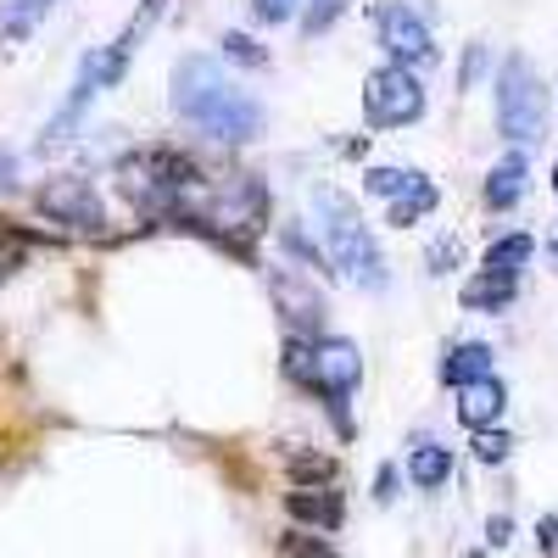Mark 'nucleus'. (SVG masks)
<instances>
[{
  "mask_svg": "<svg viewBox=\"0 0 558 558\" xmlns=\"http://www.w3.org/2000/svg\"><path fill=\"white\" fill-rule=\"evenodd\" d=\"M173 112L191 129H202L207 140H223V146H246L263 129V107L235 78H223L213 57H184L173 68Z\"/></svg>",
  "mask_w": 558,
  "mask_h": 558,
  "instance_id": "nucleus-1",
  "label": "nucleus"
},
{
  "mask_svg": "<svg viewBox=\"0 0 558 558\" xmlns=\"http://www.w3.org/2000/svg\"><path fill=\"white\" fill-rule=\"evenodd\" d=\"M313 207H318V223H324V241H330L336 268H341L347 279H357L363 291H386V279H391L386 252H380L375 235H368V223L357 218V207H352L341 191H318Z\"/></svg>",
  "mask_w": 558,
  "mask_h": 558,
  "instance_id": "nucleus-2",
  "label": "nucleus"
},
{
  "mask_svg": "<svg viewBox=\"0 0 558 558\" xmlns=\"http://www.w3.org/2000/svg\"><path fill=\"white\" fill-rule=\"evenodd\" d=\"M286 375L302 380L307 391L324 397V408L336 413V425H347V397L363 375L357 363V347L352 341H286Z\"/></svg>",
  "mask_w": 558,
  "mask_h": 558,
  "instance_id": "nucleus-3",
  "label": "nucleus"
},
{
  "mask_svg": "<svg viewBox=\"0 0 558 558\" xmlns=\"http://www.w3.org/2000/svg\"><path fill=\"white\" fill-rule=\"evenodd\" d=\"M118 179H123V196H129V202L157 207V202H168V196H179V191H191V184H196V162L179 157L173 146H151V151L123 157V162H118Z\"/></svg>",
  "mask_w": 558,
  "mask_h": 558,
  "instance_id": "nucleus-4",
  "label": "nucleus"
},
{
  "mask_svg": "<svg viewBox=\"0 0 558 558\" xmlns=\"http://www.w3.org/2000/svg\"><path fill=\"white\" fill-rule=\"evenodd\" d=\"M497 129L508 140H520V146L542 140V84H536L531 62H520V57H508L502 78H497Z\"/></svg>",
  "mask_w": 558,
  "mask_h": 558,
  "instance_id": "nucleus-5",
  "label": "nucleus"
},
{
  "mask_svg": "<svg viewBox=\"0 0 558 558\" xmlns=\"http://www.w3.org/2000/svg\"><path fill=\"white\" fill-rule=\"evenodd\" d=\"M363 112L375 129H402V123H418V112H425V84L413 78V68H380L368 73L363 84Z\"/></svg>",
  "mask_w": 558,
  "mask_h": 558,
  "instance_id": "nucleus-6",
  "label": "nucleus"
},
{
  "mask_svg": "<svg viewBox=\"0 0 558 558\" xmlns=\"http://www.w3.org/2000/svg\"><path fill=\"white\" fill-rule=\"evenodd\" d=\"M34 207H39L45 218L68 223V229H84V235L107 229V207H101L96 191H89V179H68V173H62V179H51V184H39Z\"/></svg>",
  "mask_w": 558,
  "mask_h": 558,
  "instance_id": "nucleus-7",
  "label": "nucleus"
},
{
  "mask_svg": "<svg viewBox=\"0 0 558 558\" xmlns=\"http://www.w3.org/2000/svg\"><path fill=\"white\" fill-rule=\"evenodd\" d=\"M375 28H380V45L397 57V68H425V62H436V39H430V23H425V12H413V7H380V17H375Z\"/></svg>",
  "mask_w": 558,
  "mask_h": 558,
  "instance_id": "nucleus-8",
  "label": "nucleus"
},
{
  "mask_svg": "<svg viewBox=\"0 0 558 558\" xmlns=\"http://www.w3.org/2000/svg\"><path fill=\"white\" fill-rule=\"evenodd\" d=\"M268 286H274V302H279V313H286V324H302V330H318V324H324V296L313 291L307 274L274 268Z\"/></svg>",
  "mask_w": 558,
  "mask_h": 558,
  "instance_id": "nucleus-9",
  "label": "nucleus"
},
{
  "mask_svg": "<svg viewBox=\"0 0 558 558\" xmlns=\"http://www.w3.org/2000/svg\"><path fill=\"white\" fill-rule=\"evenodd\" d=\"M458 391H463L458 418H463V425H475V430H486L492 418H502V408H508V391H502V380H497V375L470 380V386H458Z\"/></svg>",
  "mask_w": 558,
  "mask_h": 558,
  "instance_id": "nucleus-10",
  "label": "nucleus"
},
{
  "mask_svg": "<svg viewBox=\"0 0 558 558\" xmlns=\"http://www.w3.org/2000/svg\"><path fill=\"white\" fill-rule=\"evenodd\" d=\"M525 173H531L525 157L508 151V157L486 173V207H492V213H508V207H514V202L525 196Z\"/></svg>",
  "mask_w": 558,
  "mask_h": 558,
  "instance_id": "nucleus-11",
  "label": "nucleus"
},
{
  "mask_svg": "<svg viewBox=\"0 0 558 558\" xmlns=\"http://www.w3.org/2000/svg\"><path fill=\"white\" fill-rule=\"evenodd\" d=\"M492 347L486 341H458L447 357H441V380L447 386H470V380H486L492 375Z\"/></svg>",
  "mask_w": 558,
  "mask_h": 558,
  "instance_id": "nucleus-12",
  "label": "nucleus"
},
{
  "mask_svg": "<svg viewBox=\"0 0 558 558\" xmlns=\"http://www.w3.org/2000/svg\"><path fill=\"white\" fill-rule=\"evenodd\" d=\"M286 508L302 520V525H313V531H336L341 525V497L336 492H307V486H296L291 497H286Z\"/></svg>",
  "mask_w": 558,
  "mask_h": 558,
  "instance_id": "nucleus-13",
  "label": "nucleus"
},
{
  "mask_svg": "<svg viewBox=\"0 0 558 558\" xmlns=\"http://www.w3.org/2000/svg\"><path fill=\"white\" fill-rule=\"evenodd\" d=\"M430 213H436V184L425 173H408V184L391 196V223L408 229V223H425Z\"/></svg>",
  "mask_w": 558,
  "mask_h": 558,
  "instance_id": "nucleus-14",
  "label": "nucleus"
},
{
  "mask_svg": "<svg viewBox=\"0 0 558 558\" xmlns=\"http://www.w3.org/2000/svg\"><path fill=\"white\" fill-rule=\"evenodd\" d=\"M408 475H413L418 492H441L447 475H452V452L436 447V441H418V447L408 452Z\"/></svg>",
  "mask_w": 558,
  "mask_h": 558,
  "instance_id": "nucleus-15",
  "label": "nucleus"
},
{
  "mask_svg": "<svg viewBox=\"0 0 558 558\" xmlns=\"http://www.w3.org/2000/svg\"><path fill=\"white\" fill-rule=\"evenodd\" d=\"M531 252H536L531 235H502V241L486 246V274L492 279H520V268L531 263Z\"/></svg>",
  "mask_w": 558,
  "mask_h": 558,
  "instance_id": "nucleus-16",
  "label": "nucleus"
},
{
  "mask_svg": "<svg viewBox=\"0 0 558 558\" xmlns=\"http://www.w3.org/2000/svg\"><path fill=\"white\" fill-rule=\"evenodd\" d=\"M508 302H514V279H492V274H481L475 286H463V307H475V313H502Z\"/></svg>",
  "mask_w": 558,
  "mask_h": 558,
  "instance_id": "nucleus-17",
  "label": "nucleus"
},
{
  "mask_svg": "<svg viewBox=\"0 0 558 558\" xmlns=\"http://www.w3.org/2000/svg\"><path fill=\"white\" fill-rule=\"evenodd\" d=\"M279 553L286 558H336V547L324 536H313V531H286L279 536Z\"/></svg>",
  "mask_w": 558,
  "mask_h": 558,
  "instance_id": "nucleus-18",
  "label": "nucleus"
},
{
  "mask_svg": "<svg viewBox=\"0 0 558 558\" xmlns=\"http://www.w3.org/2000/svg\"><path fill=\"white\" fill-rule=\"evenodd\" d=\"M347 7H352V0H307V12H302V34H307V39H313V34H324V28H330Z\"/></svg>",
  "mask_w": 558,
  "mask_h": 558,
  "instance_id": "nucleus-19",
  "label": "nucleus"
},
{
  "mask_svg": "<svg viewBox=\"0 0 558 558\" xmlns=\"http://www.w3.org/2000/svg\"><path fill=\"white\" fill-rule=\"evenodd\" d=\"M279 241H286V252H291V257H302V263H307V274H324V252H318V246H313V241L302 235L296 223H291V229H286V235H279Z\"/></svg>",
  "mask_w": 558,
  "mask_h": 558,
  "instance_id": "nucleus-20",
  "label": "nucleus"
},
{
  "mask_svg": "<svg viewBox=\"0 0 558 558\" xmlns=\"http://www.w3.org/2000/svg\"><path fill=\"white\" fill-rule=\"evenodd\" d=\"M363 184H368V196H386V202H391L402 184H408V168H368Z\"/></svg>",
  "mask_w": 558,
  "mask_h": 558,
  "instance_id": "nucleus-21",
  "label": "nucleus"
},
{
  "mask_svg": "<svg viewBox=\"0 0 558 558\" xmlns=\"http://www.w3.org/2000/svg\"><path fill=\"white\" fill-rule=\"evenodd\" d=\"M218 45H223V57H235V62H246V68H263V62H268V51H257L246 34H223Z\"/></svg>",
  "mask_w": 558,
  "mask_h": 558,
  "instance_id": "nucleus-22",
  "label": "nucleus"
},
{
  "mask_svg": "<svg viewBox=\"0 0 558 558\" xmlns=\"http://www.w3.org/2000/svg\"><path fill=\"white\" fill-rule=\"evenodd\" d=\"M508 447H514V441H508L502 430H481V436H475V458H481V463H502Z\"/></svg>",
  "mask_w": 558,
  "mask_h": 558,
  "instance_id": "nucleus-23",
  "label": "nucleus"
},
{
  "mask_svg": "<svg viewBox=\"0 0 558 558\" xmlns=\"http://www.w3.org/2000/svg\"><path fill=\"white\" fill-rule=\"evenodd\" d=\"M291 470H296V481H307V475H313V481H330V475H336V463H330V458H307V452H291Z\"/></svg>",
  "mask_w": 558,
  "mask_h": 558,
  "instance_id": "nucleus-24",
  "label": "nucleus"
},
{
  "mask_svg": "<svg viewBox=\"0 0 558 558\" xmlns=\"http://www.w3.org/2000/svg\"><path fill=\"white\" fill-rule=\"evenodd\" d=\"M252 17L257 23H286V17H296V0H252Z\"/></svg>",
  "mask_w": 558,
  "mask_h": 558,
  "instance_id": "nucleus-25",
  "label": "nucleus"
},
{
  "mask_svg": "<svg viewBox=\"0 0 558 558\" xmlns=\"http://www.w3.org/2000/svg\"><path fill=\"white\" fill-rule=\"evenodd\" d=\"M447 263H458V241H436L430 246V274H447Z\"/></svg>",
  "mask_w": 558,
  "mask_h": 558,
  "instance_id": "nucleus-26",
  "label": "nucleus"
},
{
  "mask_svg": "<svg viewBox=\"0 0 558 558\" xmlns=\"http://www.w3.org/2000/svg\"><path fill=\"white\" fill-rule=\"evenodd\" d=\"M481 68H486V45H470V62H463V89H475Z\"/></svg>",
  "mask_w": 558,
  "mask_h": 558,
  "instance_id": "nucleus-27",
  "label": "nucleus"
},
{
  "mask_svg": "<svg viewBox=\"0 0 558 558\" xmlns=\"http://www.w3.org/2000/svg\"><path fill=\"white\" fill-rule=\"evenodd\" d=\"M536 542H542V553H558V514H547L536 525Z\"/></svg>",
  "mask_w": 558,
  "mask_h": 558,
  "instance_id": "nucleus-28",
  "label": "nucleus"
},
{
  "mask_svg": "<svg viewBox=\"0 0 558 558\" xmlns=\"http://www.w3.org/2000/svg\"><path fill=\"white\" fill-rule=\"evenodd\" d=\"M12 184H17V157L0 151V191H12Z\"/></svg>",
  "mask_w": 558,
  "mask_h": 558,
  "instance_id": "nucleus-29",
  "label": "nucleus"
},
{
  "mask_svg": "<svg viewBox=\"0 0 558 558\" xmlns=\"http://www.w3.org/2000/svg\"><path fill=\"white\" fill-rule=\"evenodd\" d=\"M553 191H558V168H553Z\"/></svg>",
  "mask_w": 558,
  "mask_h": 558,
  "instance_id": "nucleus-30",
  "label": "nucleus"
},
{
  "mask_svg": "<svg viewBox=\"0 0 558 558\" xmlns=\"http://www.w3.org/2000/svg\"><path fill=\"white\" fill-rule=\"evenodd\" d=\"M553 257H558V241H553Z\"/></svg>",
  "mask_w": 558,
  "mask_h": 558,
  "instance_id": "nucleus-31",
  "label": "nucleus"
}]
</instances>
